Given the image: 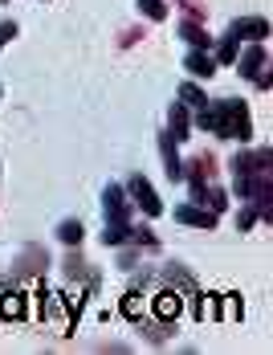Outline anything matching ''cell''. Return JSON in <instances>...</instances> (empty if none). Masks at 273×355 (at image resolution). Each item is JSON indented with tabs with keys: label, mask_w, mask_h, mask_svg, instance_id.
Listing matches in <instances>:
<instances>
[{
	"label": "cell",
	"mask_w": 273,
	"mask_h": 355,
	"mask_svg": "<svg viewBox=\"0 0 273 355\" xmlns=\"http://www.w3.org/2000/svg\"><path fill=\"white\" fill-rule=\"evenodd\" d=\"M17 33H21V29H17V21H0V49H4Z\"/></svg>",
	"instance_id": "cell-26"
},
{
	"label": "cell",
	"mask_w": 273,
	"mask_h": 355,
	"mask_svg": "<svg viewBox=\"0 0 273 355\" xmlns=\"http://www.w3.org/2000/svg\"><path fill=\"white\" fill-rule=\"evenodd\" d=\"M168 135L175 143L192 139V110L184 107V103H171V110H168Z\"/></svg>",
	"instance_id": "cell-12"
},
{
	"label": "cell",
	"mask_w": 273,
	"mask_h": 355,
	"mask_svg": "<svg viewBox=\"0 0 273 355\" xmlns=\"http://www.w3.org/2000/svg\"><path fill=\"white\" fill-rule=\"evenodd\" d=\"M45 261H49V257H45V249H25V253H21V257H17V270H12V274H17V278H41V274H45Z\"/></svg>",
	"instance_id": "cell-15"
},
{
	"label": "cell",
	"mask_w": 273,
	"mask_h": 355,
	"mask_svg": "<svg viewBox=\"0 0 273 355\" xmlns=\"http://www.w3.org/2000/svg\"><path fill=\"white\" fill-rule=\"evenodd\" d=\"M131 245H139V249H151V253H159V237L151 233V225H139V229H131Z\"/></svg>",
	"instance_id": "cell-23"
},
{
	"label": "cell",
	"mask_w": 273,
	"mask_h": 355,
	"mask_svg": "<svg viewBox=\"0 0 273 355\" xmlns=\"http://www.w3.org/2000/svg\"><path fill=\"white\" fill-rule=\"evenodd\" d=\"M240 53V41L233 33H224L220 41H212V58H216V66H233Z\"/></svg>",
	"instance_id": "cell-18"
},
{
	"label": "cell",
	"mask_w": 273,
	"mask_h": 355,
	"mask_svg": "<svg viewBox=\"0 0 273 355\" xmlns=\"http://www.w3.org/2000/svg\"><path fill=\"white\" fill-rule=\"evenodd\" d=\"M270 147H245L229 159V172H233V192L240 200H253V205H270L273 184H270Z\"/></svg>",
	"instance_id": "cell-1"
},
{
	"label": "cell",
	"mask_w": 273,
	"mask_h": 355,
	"mask_svg": "<svg viewBox=\"0 0 273 355\" xmlns=\"http://www.w3.org/2000/svg\"><path fill=\"white\" fill-rule=\"evenodd\" d=\"M118 311H123L127 319H143V315H147V298H143V290H131V294H123Z\"/></svg>",
	"instance_id": "cell-22"
},
{
	"label": "cell",
	"mask_w": 273,
	"mask_h": 355,
	"mask_svg": "<svg viewBox=\"0 0 273 355\" xmlns=\"http://www.w3.org/2000/svg\"><path fill=\"white\" fill-rule=\"evenodd\" d=\"M0 94H4V90H0Z\"/></svg>",
	"instance_id": "cell-28"
},
{
	"label": "cell",
	"mask_w": 273,
	"mask_h": 355,
	"mask_svg": "<svg viewBox=\"0 0 273 355\" xmlns=\"http://www.w3.org/2000/svg\"><path fill=\"white\" fill-rule=\"evenodd\" d=\"M179 103H184L188 110H200V107H208V94L200 90V82H196V78L179 82Z\"/></svg>",
	"instance_id": "cell-19"
},
{
	"label": "cell",
	"mask_w": 273,
	"mask_h": 355,
	"mask_svg": "<svg viewBox=\"0 0 273 355\" xmlns=\"http://www.w3.org/2000/svg\"><path fill=\"white\" fill-rule=\"evenodd\" d=\"M159 159H164V172H168V180H175V184H179V180H184V159H179V143L171 139L168 131H159Z\"/></svg>",
	"instance_id": "cell-9"
},
{
	"label": "cell",
	"mask_w": 273,
	"mask_h": 355,
	"mask_svg": "<svg viewBox=\"0 0 273 355\" xmlns=\"http://www.w3.org/2000/svg\"><path fill=\"white\" fill-rule=\"evenodd\" d=\"M237 66H240V78H245V82H253L257 73H265V66H270V49H265V41H249V49L237 53Z\"/></svg>",
	"instance_id": "cell-7"
},
{
	"label": "cell",
	"mask_w": 273,
	"mask_h": 355,
	"mask_svg": "<svg viewBox=\"0 0 273 355\" xmlns=\"http://www.w3.org/2000/svg\"><path fill=\"white\" fill-rule=\"evenodd\" d=\"M131 229H135L131 220H123V225H106L103 233H98V241L110 245V249H118V245H127V241H131Z\"/></svg>",
	"instance_id": "cell-20"
},
{
	"label": "cell",
	"mask_w": 273,
	"mask_h": 355,
	"mask_svg": "<svg viewBox=\"0 0 273 355\" xmlns=\"http://www.w3.org/2000/svg\"><path fill=\"white\" fill-rule=\"evenodd\" d=\"M188 192H192L196 205H204L212 213H224V209H229V192H224V184H216V180H188Z\"/></svg>",
	"instance_id": "cell-5"
},
{
	"label": "cell",
	"mask_w": 273,
	"mask_h": 355,
	"mask_svg": "<svg viewBox=\"0 0 273 355\" xmlns=\"http://www.w3.org/2000/svg\"><path fill=\"white\" fill-rule=\"evenodd\" d=\"M147 311L155 315V319H168V322H175L179 319V311H184V294L175 290V286H168V282H159V290L147 298Z\"/></svg>",
	"instance_id": "cell-4"
},
{
	"label": "cell",
	"mask_w": 273,
	"mask_h": 355,
	"mask_svg": "<svg viewBox=\"0 0 273 355\" xmlns=\"http://www.w3.org/2000/svg\"><path fill=\"white\" fill-rule=\"evenodd\" d=\"M184 70L192 73L196 82H208V78L216 73V58H212L208 49H188V58H184Z\"/></svg>",
	"instance_id": "cell-13"
},
{
	"label": "cell",
	"mask_w": 273,
	"mask_h": 355,
	"mask_svg": "<svg viewBox=\"0 0 273 355\" xmlns=\"http://www.w3.org/2000/svg\"><path fill=\"white\" fill-rule=\"evenodd\" d=\"M0 319L4 322L29 319V294H21V290H4V294H0Z\"/></svg>",
	"instance_id": "cell-11"
},
{
	"label": "cell",
	"mask_w": 273,
	"mask_h": 355,
	"mask_svg": "<svg viewBox=\"0 0 273 355\" xmlns=\"http://www.w3.org/2000/svg\"><path fill=\"white\" fill-rule=\"evenodd\" d=\"M229 33L237 37V41H265L270 37V21L265 17H237L229 25Z\"/></svg>",
	"instance_id": "cell-10"
},
{
	"label": "cell",
	"mask_w": 273,
	"mask_h": 355,
	"mask_svg": "<svg viewBox=\"0 0 273 355\" xmlns=\"http://www.w3.org/2000/svg\"><path fill=\"white\" fill-rule=\"evenodd\" d=\"M0 4H4V0H0Z\"/></svg>",
	"instance_id": "cell-27"
},
{
	"label": "cell",
	"mask_w": 273,
	"mask_h": 355,
	"mask_svg": "<svg viewBox=\"0 0 273 355\" xmlns=\"http://www.w3.org/2000/svg\"><path fill=\"white\" fill-rule=\"evenodd\" d=\"M127 196L135 200V209H139L143 216H159V213H164V200H159V192L151 188V180L139 176V172H131V176H127Z\"/></svg>",
	"instance_id": "cell-3"
},
{
	"label": "cell",
	"mask_w": 273,
	"mask_h": 355,
	"mask_svg": "<svg viewBox=\"0 0 273 355\" xmlns=\"http://www.w3.org/2000/svg\"><path fill=\"white\" fill-rule=\"evenodd\" d=\"M139 8H143L147 21H164L168 17V0H139Z\"/></svg>",
	"instance_id": "cell-24"
},
{
	"label": "cell",
	"mask_w": 273,
	"mask_h": 355,
	"mask_svg": "<svg viewBox=\"0 0 273 355\" xmlns=\"http://www.w3.org/2000/svg\"><path fill=\"white\" fill-rule=\"evenodd\" d=\"M143 331H147V339H151V343H164V339L171 335V322H168V319H159V322H143Z\"/></svg>",
	"instance_id": "cell-25"
},
{
	"label": "cell",
	"mask_w": 273,
	"mask_h": 355,
	"mask_svg": "<svg viewBox=\"0 0 273 355\" xmlns=\"http://www.w3.org/2000/svg\"><path fill=\"white\" fill-rule=\"evenodd\" d=\"M216 176H220V168H216V155H208V151H196L184 164V180H216Z\"/></svg>",
	"instance_id": "cell-14"
},
{
	"label": "cell",
	"mask_w": 273,
	"mask_h": 355,
	"mask_svg": "<svg viewBox=\"0 0 273 355\" xmlns=\"http://www.w3.org/2000/svg\"><path fill=\"white\" fill-rule=\"evenodd\" d=\"M103 213H106V225L131 220V196H127L123 184H106L103 188Z\"/></svg>",
	"instance_id": "cell-6"
},
{
	"label": "cell",
	"mask_w": 273,
	"mask_h": 355,
	"mask_svg": "<svg viewBox=\"0 0 273 355\" xmlns=\"http://www.w3.org/2000/svg\"><path fill=\"white\" fill-rule=\"evenodd\" d=\"M179 37L188 41V49H212V37H208L204 21H192V17H184V21H179Z\"/></svg>",
	"instance_id": "cell-17"
},
{
	"label": "cell",
	"mask_w": 273,
	"mask_h": 355,
	"mask_svg": "<svg viewBox=\"0 0 273 355\" xmlns=\"http://www.w3.org/2000/svg\"><path fill=\"white\" fill-rule=\"evenodd\" d=\"M192 123L208 135H220V139H237V143L253 139V114H249L245 98H216V103L208 98V107L196 110Z\"/></svg>",
	"instance_id": "cell-2"
},
{
	"label": "cell",
	"mask_w": 273,
	"mask_h": 355,
	"mask_svg": "<svg viewBox=\"0 0 273 355\" xmlns=\"http://www.w3.org/2000/svg\"><path fill=\"white\" fill-rule=\"evenodd\" d=\"M62 274H66V278H82L86 286H94V290H98V274L86 266V257L78 253V245H73V253H69L66 261H62Z\"/></svg>",
	"instance_id": "cell-16"
},
{
	"label": "cell",
	"mask_w": 273,
	"mask_h": 355,
	"mask_svg": "<svg viewBox=\"0 0 273 355\" xmlns=\"http://www.w3.org/2000/svg\"><path fill=\"white\" fill-rule=\"evenodd\" d=\"M175 220H179V225H192V229H216V225H220V213H212L204 205L188 200V205L175 209Z\"/></svg>",
	"instance_id": "cell-8"
},
{
	"label": "cell",
	"mask_w": 273,
	"mask_h": 355,
	"mask_svg": "<svg viewBox=\"0 0 273 355\" xmlns=\"http://www.w3.org/2000/svg\"><path fill=\"white\" fill-rule=\"evenodd\" d=\"M82 237H86V225H82V220H73V216H66V220H62V225H58V241H62V245H82Z\"/></svg>",
	"instance_id": "cell-21"
}]
</instances>
